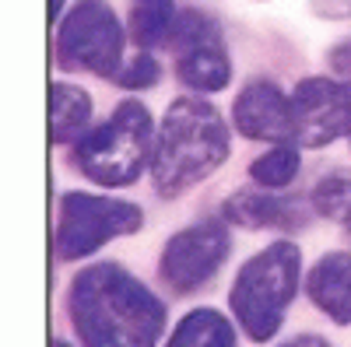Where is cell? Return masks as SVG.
I'll return each instance as SVG.
<instances>
[{"instance_id": "cell-1", "label": "cell", "mask_w": 351, "mask_h": 347, "mask_svg": "<svg viewBox=\"0 0 351 347\" xmlns=\"http://www.w3.org/2000/svg\"><path fill=\"white\" fill-rule=\"evenodd\" d=\"M67 312L84 347H155L165 323L158 298L112 264H99L74 277Z\"/></svg>"}, {"instance_id": "cell-2", "label": "cell", "mask_w": 351, "mask_h": 347, "mask_svg": "<svg viewBox=\"0 0 351 347\" xmlns=\"http://www.w3.org/2000/svg\"><path fill=\"white\" fill-rule=\"evenodd\" d=\"M228 158V130L204 99H176L155 137L152 179L162 196H176L200 183Z\"/></svg>"}, {"instance_id": "cell-3", "label": "cell", "mask_w": 351, "mask_h": 347, "mask_svg": "<svg viewBox=\"0 0 351 347\" xmlns=\"http://www.w3.org/2000/svg\"><path fill=\"white\" fill-rule=\"evenodd\" d=\"M299 284V249L291 242H274L239 270L228 305L239 326L253 340H271L295 298Z\"/></svg>"}, {"instance_id": "cell-4", "label": "cell", "mask_w": 351, "mask_h": 347, "mask_svg": "<svg viewBox=\"0 0 351 347\" xmlns=\"http://www.w3.org/2000/svg\"><path fill=\"white\" fill-rule=\"evenodd\" d=\"M152 151V116L141 102H123L99 130H88L77 148L74 165L81 176L99 186H130Z\"/></svg>"}, {"instance_id": "cell-5", "label": "cell", "mask_w": 351, "mask_h": 347, "mask_svg": "<svg viewBox=\"0 0 351 347\" xmlns=\"http://www.w3.org/2000/svg\"><path fill=\"white\" fill-rule=\"evenodd\" d=\"M56 64L116 77L123 67V28L106 0H81L56 36Z\"/></svg>"}, {"instance_id": "cell-6", "label": "cell", "mask_w": 351, "mask_h": 347, "mask_svg": "<svg viewBox=\"0 0 351 347\" xmlns=\"http://www.w3.org/2000/svg\"><path fill=\"white\" fill-rule=\"evenodd\" d=\"M144 221L141 207L112 196L92 193H64L60 200V224H56V256L81 259L95 253L116 235H130Z\"/></svg>"}, {"instance_id": "cell-7", "label": "cell", "mask_w": 351, "mask_h": 347, "mask_svg": "<svg viewBox=\"0 0 351 347\" xmlns=\"http://www.w3.org/2000/svg\"><path fill=\"white\" fill-rule=\"evenodd\" d=\"M169 49L176 60V74L183 84L197 92H221L228 77H232V64L221 42L218 25L200 14V11H183L176 14V25L169 32Z\"/></svg>"}, {"instance_id": "cell-8", "label": "cell", "mask_w": 351, "mask_h": 347, "mask_svg": "<svg viewBox=\"0 0 351 347\" xmlns=\"http://www.w3.org/2000/svg\"><path fill=\"white\" fill-rule=\"evenodd\" d=\"M228 256V228L225 221H200L172 235L162 253V277L172 292H197L208 284Z\"/></svg>"}, {"instance_id": "cell-9", "label": "cell", "mask_w": 351, "mask_h": 347, "mask_svg": "<svg viewBox=\"0 0 351 347\" xmlns=\"http://www.w3.org/2000/svg\"><path fill=\"white\" fill-rule=\"evenodd\" d=\"M291 123L295 137L306 148H324V144L351 133V84L309 77L291 92Z\"/></svg>"}, {"instance_id": "cell-10", "label": "cell", "mask_w": 351, "mask_h": 347, "mask_svg": "<svg viewBox=\"0 0 351 347\" xmlns=\"http://www.w3.org/2000/svg\"><path fill=\"white\" fill-rule=\"evenodd\" d=\"M232 123L250 140H288L295 137L291 123V99L271 81H253L250 88L239 92Z\"/></svg>"}, {"instance_id": "cell-11", "label": "cell", "mask_w": 351, "mask_h": 347, "mask_svg": "<svg viewBox=\"0 0 351 347\" xmlns=\"http://www.w3.org/2000/svg\"><path fill=\"white\" fill-rule=\"evenodd\" d=\"M306 292L334 323H351V253H327L309 270Z\"/></svg>"}, {"instance_id": "cell-12", "label": "cell", "mask_w": 351, "mask_h": 347, "mask_svg": "<svg viewBox=\"0 0 351 347\" xmlns=\"http://www.w3.org/2000/svg\"><path fill=\"white\" fill-rule=\"evenodd\" d=\"M225 221L239 228H295L302 224V211L291 200H281L274 193L239 190L225 204Z\"/></svg>"}, {"instance_id": "cell-13", "label": "cell", "mask_w": 351, "mask_h": 347, "mask_svg": "<svg viewBox=\"0 0 351 347\" xmlns=\"http://www.w3.org/2000/svg\"><path fill=\"white\" fill-rule=\"evenodd\" d=\"M92 123V95L74 84L56 81L49 88V133L56 144L81 140Z\"/></svg>"}, {"instance_id": "cell-14", "label": "cell", "mask_w": 351, "mask_h": 347, "mask_svg": "<svg viewBox=\"0 0 351 347\" xmlns=\"http://www.w3.org/2000/svg\"><path fill=\"white\" fill-rule=\"evenodd\" d=\"M172 25H176L172 0H130V36L144 53L169 42Z\"/></svg>"}, {"instance_id": "cell-15", "label": "cell", "mask_w": 351, "mask_h": 347, "mask_svg": "<svg viewBox=\"0 0 351 347\" xmlns=\"http://www.w3.org/2000/svg\"><path fill=\"white\" fill-rule=\"evenodd\" d=\"M169 347H236L228 320L215 309H193L186 320L176 326Z\"/></svg>"}, {"instance_id": "cell-16", "label": "cell", "mask_w": 351, "mask_h": 347, "mask_svg": "<svg viewBox=\"0 0 351 347\" xmlns=\"http://www.w3.org/2000/svg\"><path fill=\"white\" fill-rule=\"evenodd\" d=\"M299 172V151L288 148V144H278V148H271L267 155H260L253 165H250V176L256 186L263 190H281L288 186L291 179H295Z\"/></svg>"}, {"instance_id": "cell-17", "label": "cell", "mask_w": 351, "mask_h": 347, "mask_svg": "<svg viewBox=\"0 0 351 347\" xmlns=\"http://www.w3.org/2000/svg\"><path fill=\"white\" fill-rule=\"evenodd\" d=\"M313 207L324 218L344 224V218L351 214V172H330V176L319 179L313 186Z\"/></svg>"}, {"instance_id": "cell-18", "label": "cell", "mask_w": 351, "mask_h": 347, "mask_svg": "<svg viewBox=\"0 0 351 347\" xmlns=\"http://www.w3.org/2000/svg\"><path fill=\"white\" fill-rule=\"evenodd\" d=\"M155 81H158V64H155V56H152V53L134 56V64L116 74V84H127V88H144V84L152 88Z\"/></svg>"}, {"instance_id": "cell-19", "label": "cell", "mask_w": 351, "mask_h": 347, "mask_svg": "<svg viewBox=\"0 0 351 347\" xmlns=\"http://www.w3.org/2000/svg\"><path fill=\"white\" fill-rule=\"evenodd\" d=\"M313 11L327 21H344L351 18V0H313Z\"/></svg>"}, {"instance_id": "cell-20", "label": "cell", "mask_w": 351, "mask_h": 347, "mask_svg": "<svg viewBox=\"0 0 351 347\" xmlns=\"http://www.w3.org/2000/svg\"><path fill=\"white\" fill-rule=\"evenodd\" d=\"M285 347H330L324 337H316V333H306V337H295V340H288Z\"/></svg>"}, {"instance_id": "cell-21", "label": "cell", "mask_w": 351, "mask_h": 347, "mask_svg": "<svg viewBox=\"0 0 351 347\" xmlns=\"http://www.w3.org/2000/svg\"><path fill=\"white\" fill-rule=\"evenodd\" d=\"M337 53H341V56H337V64H341V67H348V70H351V42H348V46H341V49H337Z\"/></svg>"}, {"instance_id": "cell-22", "label": "cell", "mask_w": 351, "mask_h": 347, "mask_svg": "<svg viewBox=\"0 0 351 347\" xmlns=\"http://www.w3.org/2000/svg\"><path fill=\"white\" fill-rule=\"evenodd\" d=\"M60 4H64V0H49V18H53V21L60 18Z\"/></svg>"}, {"instance_id": "cell-23", "label": "cell", "mask_w": 351, "mask_h": 347, "mask_svg": "<svg viewBox=\"0 0 351 347\" xmlns=\"http://www.w3.org/2000/svg\"><path fill=\"white\" fill-rule=\"evenodd\" d=\"M53 347H71V344H64V340H53Z\"/></svg>"}]
</instances>
